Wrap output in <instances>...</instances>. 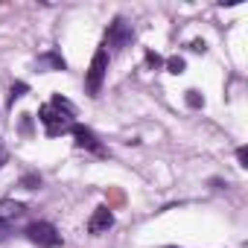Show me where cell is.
Listing matches in <instances>:
<instances>
[{
    "label": "cell",
    "mask_w": 248,
    "mask_h": 248,
    "mask_svg": "<svg viewBox=\"0 0 248 248\" xmlns=\"http://www.w3.org/2000/svg\"><path fill=\"white\" fill-rule=\"evenodd\" d=\"M132 38H135V32H132V27L123 21V18H117L111 27H108V35H105V47H111V50H123V47H129L132 44Z\"/></svg>",
    "instance_id": "4"
},
{
    "label": "cell",
    "mask_w": 248,
    "mask_h": 248,
    "mask_svg": "<svg viewBox=\"0 0 248 248\" xmlns=\"http://www.w3.org/2000/svg\"><path fill=\"white\" fill-rule=\"evenodd\" d=\"M70 132H73V138H76V146H79V149L102 152V149H99V140H96V135H93L91 129H85V126H73Z\"/></svg>",
    "instance_id": "6"
},
{
    "label": "cell",
    "mask_w": 248,
    "mask_h": 248,
    "mask_svg": "<svg viewBox=\"0 0 248 248\" xmlns=\"http://www.w3.org/2000/svg\"><path fill=\"white\" fill-rule=\"evenodd\" d=\"M27 236H30L35 245H41V248H59V242H62V236L56 233V228H53L50 222H35V225H30V228H27Z\"/></svg>",
    "instance_id": "3"
},
{
    "label": "cell",
    "mask_w": 248,
    "mask_h": 248,
    "mask_svg": "<svg viewBox=\"0 0 248 248\" xmlns=\"http://www.w3.org/2000/svg\"><path fill=\"white\" fill-rule=\"evenodd\" d=\"M73 117H76V108H73L64 96H59V93L53 96L50 105H41V108H38V120L44 123L47 138H59V135L70 132V129L76 126Z\"/></svg>",
    "instance_id": "1"
},
{
    "label": "cell",
    "mask_w": 248,
    "mask_h": 248,
    "mask_svg": "<svg viewBox=\"0 0 248 248\" xmlns=\"http://www.w3.org/2000/svg\"><path fill=\"white\" fill-rule=\"evenodd\" d=\"M0 161H3V152H0Z\"/></svg>",
    "instance_id": "16"
},
{
    "label": "cell",
    "mask_w": 248,
    "mask_h": 248,
    "mask_svg": "<svg viewBox=\"0 0 248 248\" xmlns=\"http://www.w3.org/2000/svg\"><path fill=\"white\" fill-rule=\"evenodd\" d=\"M105 73H108V53L105 50H96L93 59H91V67H88V76H85V91L91 96H99L102 82H105Z\"/></svg>",
    "instance_id": "2"
},
{
    "label": "cell",
    "mask_w": 248,
    "mask_h": 248,
    "mask_svg": "<svg viewBox=\"0 0 248 248\" xmlns=\"http://www.w3.org/2000/svg\"><path fill=\"white\" fill-rule=\"evenodd\" d=\"M184 67H187V64H184V59H181V56H172V59L167 62V70H170V73H175V76H181V73H184Z\"/></svg>",
    "instance_id": "8"
},
{
    "label": "cell",
    "mask_w": 248,
    "mask_h": 248,
    "mask_svg": "<svg viewBox=\"0 0 248 248\" xmlns=\"http://www.w3.org/2000/svg\"><path fill=\"white\" fill-rule=\"evenodd\" d=\"M236 161H239V167H248V152H245V146L236 149Z\"/></svg>",
    "instance_id": "12"
},
{
    "label": "cell",
    "mask_w": 248,
    "mask_h": 248,
    "mask_svg": "<svg viewBox=\"0 0 248 248\" xmlns=\"http://www.w3.org/2000/svg\"><path fill=\"white\" fill-rule=\"evenodd\" d=\"M24 210H27V207H24L21 202H9V199H3V202H0V222L18 219V216H21Z\"/></svg>",
    "instance_id": "7"
},
{
    "label": "cell",
    "mask_w": 248,
    "mask_h": 248,
    "mask_svg": "<svg viewBox=\"0 0 248 248\" xmlns=\"http://www.w3.org/2000/svg\"><path fill=\"white\" fill-rule=\"evenodd\" d=\"M184 99H187V105H190V108H202V105H204V96H202L199 91H187V96H184Z\"/></svg>",
    "instance_id": "9"
},
{
    "label": "cell",
    "mask_w": 248,
    "mask_h": 248,
    "mask_svg": "<svg viewBox=\"0 0 248 248\" xmlns=\"http://www.w3.org/2000/svg\"><path fill=\"white\" fill-rule=\"evenodd\" d=\"M193 50H196V53H204V50H207V44H204V41H193Z\"/></svg>",
    "instance_id": "15"
},
{
    "label": "cell",
    "mask_w": 248,
    "mask_h": 248,
    "mask_svg": "<svg viewBox=\"0 0 248 248\" xmlns=\"http://www.w3.org/2000/svg\"><path fill=\"white\" fill-rule=\"evenodd\" d=\"M111 225H114V213H111L105 204H99V207L93 210V216L88 219V231H91V233H105Z\"/></svg>",
    "instance_id": "5"
},
{
    "label": "cell",
    "mask_w": 248,
    "mask_h": 248,
    "mask_svg": "<svg viewBox=\"0 0 248 248\" xmlns=\"http://www.w3.org/2000/svg\"><path fill=\"white\" fill-rule=\"evenodd\" d=\"M27 91H30V88H27V85H24V82H18V85H15V88H12V93H9V102H15V99H18V96H24V93H27Z\"/></svg>",
    "instance_id": "10"
},
{
    "label": "cell",
    "mask_w": 248,
    "mask_h": 248,
    "mask_svg": "<svg viewBox=\"0 0 248 248\" xmlns=\"http://www.w3.org/2000/svg\"><path fill=\"white\" fill-rule=\"evenodd\" d=\"M38 184H41V178H35V175L24 178V187H27V190H32V187H38Z\"/></svg>",
    "instance_id": "13"
},
{
    "label": "cell",
    "mask_w": 248,
    "mask_h": 248,
    "mask_svg": "<svg viewBox=\"0 0 248 248\" xmlns=\"http://www.w3.org/2000/svg\"><path fill=\"white\" fill-rule=\"evenodd\" d=\"M9 236V222H0V242Z\"/></svg>",
    "instance_id": "14"
},
{
    "label": "cell",
    "mask_w": 248,
    "mask_h": 248,
    "mask_svg": "<svg viewBox=\"0 0 248 248\" xmlns=\"http://www.w3.org/2000/svg\"><path fill=\"white\" fill-rule=\"evenodd\" d=\"M146 64H149V67H161V64H164V59H161L158 53H146Z\"/></svg>",
    "instance_id": "11"
}]
</instances>
